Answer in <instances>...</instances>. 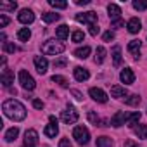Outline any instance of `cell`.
<instances>
[{"mask_svg": "<svg viewBox=\"0 0 147 147\" xmlns=\"http://www.w3.org/2000/svg\"><path fill=\"white\" fill-rule=\"evenodd\" d=\"M119 80L125 83V85H131L135 82V75H133V71L130 67H125L121 73H119Z\"/></svg>", "mask_w": 147, "mask_h": 147, "instance_id": "obj_14", "label": "cell"}, {"mask_svg": "<svg viewBox=\"0 0 147 147\" xmlns=\"http://www.w3.org/2000/svg\"><path fill=\"white\" fill-rule=\"evenodd\" d=\"M36 145H38L36 130H26V133H24V147H36Z\"/></svg>", "mask_w": 147, "mask_h": 147, "instance_id": "obj_11", "label": "cell"}, {"mask_svg": "<svg viewBox=\"0 0 147 147\" xmlns=\"http://www.w3.org/2000/svg\"><path fill=\"white\" fill-rule=\"evenodd\" d=\"M49 125L45 126V130H43V133L49 137V138H55V135L59 133V126H57V118L55 116H50L49 118Z\"/></svg>", "mask_w": 147, "mask_h": 147, "instance_id": "obj_7", "label": "cell"}, {"mask_svg": "<svg viewBox=\"0 0 147 147\" xmlns=\"http://www.w3.org/2000/svg\"><path fill=\"white\" fill-rule=\"evenodd\" d=\"M2 111L12 121H23L26 118V107L19 100H16V99H7L2 104Z\"/></svg>", "mask_w": 147, "mask_h": 147, "instance_id": "obj_1", "label": "cell"}, {"mask_svg": "<svg viewBox=\"0 0 147 147\" xmlns=\"http://www.w3.org/2000/svg\"><path fill=\"white\" fill-rule=\"evenodd\" d=\"M78 118H80V114H78V111L73 107V106H67V107L62 111V114H61V121H62L64 125H73V123H76Z\"/></svg>", "mask_w": 147, "mask_h": 147, "instance_id": "obj_4", "label": "cell"}, {"mask_svg": "<svg viewBox=\"0 0 147 147\" xmlns=\"http://www.w3.org/2000/svg\"><path fill=\"white\" fill-rule=\"evenodd\" d=\"M102 40H104V42H111V40H114V31H111V30L106 31V33L102 35Z\"/></svg>", "mask_w": 147, "mask_h": 147, "instance_id": "obj_40", "label": "cell"}, {"mask_svg": "<svg viewBox=\"0 0 147 147\" xmlns=\"http://www.w3.org/2000/svg\"><path fill=\"white\" fill-rule=\"evenodd\" d=\"M64 66H67V59H66V57H59V59L54 61V67H55V69H57V67H64Z\"/></svg>", "mask_w": 147, "mask_h": 147, "instance_id": "obj_38", "label": "cell"}, {"mask_svg": "<svg viewBox=\"0 0 147 147\" xmlns=\"http://www.w3.org/2000/svg\"><path fill=\"white\" fill-rule=\"evenodd\" d=\"M88 31H90L92 36H97V35L100 33V28H99L97 24H92V26H88Z\"/></svg>", "mask_w": 147, "mask_h": 147, "instance_id": "obj_39", "label": "cell"}, {"mask_svg": "<svg viewBox=\"0 0 147 147\" xmlns=\"http://www.w3.org/2000/svg\"><path fill=\"white\" fill-rule=\"evenodd\" d=\"M107 12H109L111 23H113V21H118L119 16H121V9H119V5H116V4H109V5H107Z\"/></svg>", "mask_w": 147, "mask_h": 147, "instance_id": "obj_19", "label": "cell"}, {"mask_svg": "<svg viewBox=\"0 0 147 147\" xmlns=\"http://www.w3.org/2000/svg\"><path fill=\"white\" fill-rule=\"evenodd\" d=\"M75 4H76V5H88L90 0H75Z\"/></svg>", "mask_w": 147, "mask_h": 147, "instance_id": "obj_45", "label": "cell"}, {"mask_svg": "<svg viewBox=\"0 0 147 147\" xmlns=\"http://www.w3.org/2000/svg\"><path fill=\"white\" fill-rule=\"evenodd\" d=\"M126 104H128V106H131V107H137V106L140 104V95H128Z\"/></svg>", "mask_w": 147, "mask_h": 147, "instance_id": "obj_33", "label": "cell"}, {"mask_svg": "<svg viewBox=\"0 0 147 147\" xmlns=\"http://www.w3.org/2000/svg\"><path fill=\"white\" fill-rule=\"evenodd\" d=\"M30 38H31L30 28H21V30L18 31V40H19V42H28Z\"/></svg>", "mask_w": 147, "mask_h": 147, "instance_id": "obj_26", "label": "cell"}, {"mask_svg": "<svg viewBox=\"0 0 147 147\" xmlns=\"http://www.w3.org/2000/svg\"><path fill=\"white\" fill-rule=\"evenodd\" d=\"M9 24V18L5 14H0V28H5Z\"/></svg>", "mask_w": 147, "mask_h": 147, "instance_id": "obj_41", "label": "cell"}, {"mask_svg": "<svg viewBox=\"0 0 147 147\" xmlns=\"http://www.w3.org/2000/svg\"><path fill=\"white\" fill-rule=\"evenodd\" d=\"M125 147H140V145L135 144V142H131V140H126V142H125Z\"/></svg>", "mask_w": 147, "mask_h": 147, "instance_id": "obj_46", "label": "cell"}, {"mask_svg": "<svg viewBox=\"0 0 147 147\" xmlns=\"http://www.w3.org/2000/svg\"><path fill=\"white\" fill-rule=\"evenodd\" d=\"M95 145H97V147H113V145H114V142H113V138H111V137H97Z\"/></svg>", "mask_w": 147, "mask_h": 147, "instance_id": "obj_21", "label": "cell"}, {"mask_svg": "<svg viewBox=\"0 0 147 147\" xmlns=\"http://www.w3.org/2000/svg\"><path fill=\"white\" fill-rule=\"evenodd\" d=\"M19 83H21V87L24 88V90H35V87H36V83H35V80H33V76L30 75L28 71H24V69H21L19 71Z\"/></svg>", "mask_w": 147, "mask_h": 147, "instance_id": "obj_5", "label": "cell"}, {"mask_svg": "<svg viewBox=\"0 0 147 147\" xmlns=\"http://www.w3.org/2000/svg\"><path fill=\"white\" fill-rule=\"evenodd\" d=\"M88 55H90V47H80L75 50V57L78 59H87Z\"/></svg>", "mask_w": 147, "mask_h": 147, "instance_id": "obj_29", "label": "cell"}, {"mask_svg": "<svg viewBox=\"0 0 147 147\" xmlns=\"http://www.w3.org/2000/svg\"><path fill=\"white\" fill-rule=\"evenodd\" d=\"M104 59H106V49L100 45V47H97V50H95V64H102Z\"/></svg>", "mask_w": 147, "mask_h": 147, "instance_id": "obj_30", "label": "cell"}, {"mask_svg": "<svg viewBox=\"0 0 147 147\" xmlns=\"http://www.w3.org/2000/svg\"><path fill=\"white\" fill-rule=\"evenodd\" d=\"M71 92H73V95H75V97H76L78 100H82V99H83V97H82V94H80L78 90H71Z\"/></svg>", "mask_w": 147, "mask_h": 147, "instance_id": "obj_47", "label": "cell"}, {"mask_svg": "<svg viewBox=\"0 0 147 147\" xmlns=\"http://www.w3.org/2000/svg\"><path fill=\"white\" fill-rule=\"evenodd\" d=\"M18 9L16 2H0V12H14Z\"/></svg>", "mask_w": 147, "mask_h": 147, "instance_id": "obj_22", "label": "cell"}, {"mask_svg": "<svg viewBox=\"0 0 147 147\" xmlns=\"http://www.w3.org/2000/svg\"><path fill=\"white\" fill-rule=\"evenodd\" d=\"M111 97L114 99H123V97H128V90L121 85H113L111 87Z\"/></svg>", "mask_w": 147, "mask_h": 147, "instance_id": "obj_17", "label": "cell"}, {"mask_svg": "<svg viewBox=\"0 0 147 147\" xmlns=\"http://www.w3.org/2000/svg\"><path fill=\"white\" fill-rule=\"evenodd\" d=\"M121 59H123V57H121V47H118V45H116V47L113 49V62H114V66H116V67H118V66H121Z\"/></svg>", "mask_w": 147, "mask_h": 147, "instance_id": "obj_27", "label": "cell"}, {"mask_svg": "<svg viewBox=\"0 0 147 147\" xmlns=\"http://www.w3.org/2000/svg\"><path fill=\"white\" fill-rule=\"evenodd\" d=\"M133 9L135 11H145L147 9V0H133Z\"/></svg>", "mask_w": 147, "mask_h": 147, "instance_id": "obj_31", "label": "cell"}, {"mask_svg": "<svg viewBox=\"0 0 147 147\" xmlns=\"http://www.w3.org/2000/svg\"><path fill=\"white\" fill-rule=\"evenodd\" d=\"M0 82H2V85H4L5 88H11V85L14 83V73H12V71H9L7 67H4V71H2V78H0Z\"/></svg>", "mask_w": 147, "mask_h": 147, "instance_id": "obj_13", "label": "cell"}, {"mask_svg": "<svg viewBox=\"0 0 147 147\" xmlns=\"http://www.w3.org/2000/svg\"><path fill=\"white\" fill-rule=\"evenodd\" d=\"M73 138H75L80 145H87L88 142H90V131H88V128H85V126H75V130H73Z\"/></svg>", "mask_w": 147, "mask_h": 147, "instance_id": "obj_3", "label": "cell"}, {"mask_svg": "<svg viewBox=\"0 0 147 147\" xmlns=\"http://www.w3.org/2000/svg\"><path fill=\"white\" fill-rule=\"evenodd\" d=\"M33 64H35V67H36V71L40 73V75H45V73H47L49 61H47V57H45V55H35Z\"/></svg>", "mask_w": 147, "mask_h": 147, "instance_id": "obj_9", "label": "cell"}, {"mask_svg": "<svg viewBox=\"0 0 147 147\" xmlns=\"http://www.w3.org/2000/svg\"><path fill=\"white\" fill-rule=\"evenodd\" d=\"M87 116H88V119H90V121H92V123H94L95 126H100V121H102V119H100V118H99V116H97L95 113H92V111H90V113H88Z\"/></svg>", "mask_w": 147, "mask_h": 147, "instance_id": "obj_36", "label": "cell"}, {"mask_svg": "<svg viewBox=\"0 0 147 147\" xmlns=\"http://www.w3.org/2000/svg\"><path fill=\"white\" fill-rule=\"evenodd\" d=\"M76 21H78V23H85V24H88V26L97 24V12L88 11V12H83V14H76Z\"/></svg>", "mask_w": 147, "mask_h": 147, "instance_id": "obj_6", "label": "cell"}, {"mask_svg": "<svg viewBox=\"0 0 147 147\" xmlns=\"http://www.w3.org/2000/svg\"><path fill=\"white\" fill-rule=\"evenodd\" d=\"M73 75H75V78H76L78 82H87V80L90 78L88 69H85V67H82V66H76L75 69H73Z\"/></svg>", "mask_w": 147, "mask_h": 147, "instance_id": "obj_15", "label": "cell"}, {"mask_svg": "<svg viewBox=\"0 0 147 147\" xmlns=\"http://www.w3.org/2000/svg\"><path fill=\"white\" fill-rule=\"evenodd\" d=\"M88 95L95 100V102H100V104H104V102H107V94L102 90V88H97V87H92L90 90H88Z\"/></svg>", "mask_w": 147, "mask_h": 147, "instance_id": "obj_8", "label": "cell"}, {"mask_svg": "<svg viewBox=\"0 0 147 147\" xmlns=\"http://www.w3.org/2000/svg\"><path fill=\"white\" fill-rule=\"evenodd\" d=\"M18 19H19V23H23V24H31V23L35 21V14H33L31 9H23V11L19 12Z\"/></svg>", "mask_w": 147, "mask_h": 147, "instance_id": "obj_12", "label": "cell"}, {"mask_svg": "<svg viewBox=\"0 0 147 147\" xmlns=\"http://www.w3.org/2000/svg\"><path fill=\"white\" fill-rule=\"evenodd\" d=\"M140 45H142L140 40H131V42L128 43V52L133 55L135 61H138V57H140Z\"/></svg>", "mask_w": 147, "mask_h": 147, "instance_id": "obj_16", "label": "cell"}, {"mask_svg": "<svg viewBox=\"0 0 147 147\" xmlns=\"http://www.w3.org/2000/svg\"><path fill=\"white\" fill-rule=\"evenodd\" d=\"M64 50H66L64 43L55 42V40H47V42H43V45H42V54H43V55H59V54H62Z\"/></svg>", "mask_w": 147, "mask_h": 147, "instance_id": "obj_2", "label": "cell"}, {"mask_svg": "<svg viewBox=\"0 0 147 147\" xmlns=\"http://www.w3.org/2000/svg\"><path fill=\"white\" fill-rule=\"evenodd\" d=\"M49 4H50L54 9H66V7H67L66 2H59V0H49Z\"/></svg>", "mask_w": 147, "mask_h": 147, "instance_id": "obj_35", "label": "cell"}, {"mask_svg": "<svg viewBox=\"0 0 147 147\" xmlns=\"http://www.w3.org/2000/svg\"><path fill=\"white\" fill-rule=\"evenodd\" d=\"M55 36H57L59 40H66V38L69 36V28H67L66 24H61V26L55 30Z\"/></svg>", "mask_w": 147, "mask_h": 147, "instance_id": "obj_24", "label": "cell"}, {"mask_svg": "<svg viewBox=\"0 0 147 147\" xmlns=\"http://www.w3.org/2000/svg\"><path fill=\"white\" fill-rule=\"evenodd\" d=\"M126 28H128V31H130L131 35H137V33L142 30V23H140V19H137V18H131V19L126 23Z\"/></svg>", "mask_w": 147, "mask_h": 147, "instance_id": "obj_18", "label": "cell"}, {"mask_svg": "<svg viewBox=\"0 0 147 147\" xmlns=\"http://www.w3.org/2000/svg\"><path fill=\"white\" fill-rule=\"evenodd\" d=\"M59 18H61V16H59L57 12H43V14H42V19H43V23H47V24L59 21Z\"/></svg>", "mask_w": 147, "mask_h": 147, "instance_id": "obj_23", "label": "cell"}, {"mask_svg": "<svg viewBox=\"0 0 147 147\" xmlns=\"http://www.w3.org/2000/svg\"><path fill=\"white\" fill-rule=\"evenodd\" d=\"M133 133L138 137V138H147V125H137L133 128Z\"/></svg>", "mask_w": 147, "mask_h": 147, "instance_id": "obj_28", "label": "cell"}, {"mask_svg": "<svg viewBox=\"0 0 147 147\" xmlns=\"http://www.w3.org/2000/svg\"><path fill=\"white\" fill-rule=\"evenodd\" d=\"M33 107H36V109H43V102H42L40 99H33Z\"/></svg>", "mask_w": 147, "mask_h": 147, "instance_id": "obj_44", "label": "cell"}, {"mask_svg": "<svg viewBox=\"0 0 147 147\" xmlns=\"http://www.w3.org/2000/svg\"><path fill=\"white\" fill-rule=\"evenodd\" d=\"M18 135H19V128L18 126H12V128H9L7 131H5V142H14L16 138H18Z\"/></svg>", "mask_w": 147, "mask_h": 147, "instance_id": "obj_20", "label": "cell"}, {"mask_svg": "<svg viewBox=\"0 0 147 147\" xmlns=\"http://www.w3.org/2000/svg\"><path fill=\"white\" fill-rule=\"evenodd\" d=\"M52 82H54V83H57V85H61L62 88H66V87H67V80H66L64 76H61V75H54V76H52Z\"/></svg>", "mask_w": 147, "mask_h": 147, "instance_id": "obj_32", "label": "cell"}, {"mask_svg": "<svg viewBox=\"0 0 147 147\" xmlns=\"http://www.w3.org/2000/svg\"><path fill=\"white\" fill-rule=\"evenodd\" d=\"M111 26H113V28H123V26H125V21H123V19L113 21V23H111Z\"/></svg>", "mask_w": 147, "mask_h": 147, "instance_id": "obj_43", "label": "cell"}, {"mask_svg": "<svg viewBox=\"0 0 147 147\" xmlns=\"http://www.w3.org/2000/svg\"><path fill=\"white\" fill-rule=\"evenodd\" d=\"M71 40L75 42V43H80V42H83V40H85V33L78 30V31H75V33L71 35Z\"/></svg>", "mask_w": 147, "mask_h": 147, "instance_id": "obj_34", "label": "cell"}, {"mask_svg": "<svg viewBox=\"0 0 147 147\" xmlns=\"http://www.w3.org/2000/svg\"><path fill=\"white\" fill-rule=\"evenodd\" d=\"M59 147H73V144H71L69 138H61L59 140Z\"/></svg>", "mask_w": 147, "mask_h": 147, "instance_id": "obj_42", "label": "cell"}, {"mask_svg": "<svg viewBox=\"0 0 147 147\" xmlns=\"http://www.w3.org/2000/svg\"><path fill=\"white\" fill-rule=\"evenodd\" d=\"M140 116H142V114H140L138 111L131 113V114L128 116V121H126V125H128V126H131V128H135V126L138 125V121H140Z\"/></svg>", "mask_w": 147, "mask_h": 147, "instance_id": "obj_25", "label": "cell"}, {"mask_svg": "<svg viewBox=\"0 0 147 147\" xmlns=\"http://www.w3.org/2000/svg\"><path fill=\"white\" fill-rule=\"evenodd\" d=\"M128 113H125V111H118L113 118H111V125L114 126V128H119V126H123L126 121H128Z\"/></svg>", "mask_w": 147, "mask_h": 147, "instance_id": "obj_10", "label": "cell"}, {"mask_svg": "<svg viewBox=\"0 0 147 147\" xmlns=\"http://www.w3.org/2000/svg\"><path fill=\"white\" fill-rule=\"evenodd\" d=\"M4 52H7V54H14V52H18V47L14 45V43H4Z\"/></svg>", "mask_w": 147, "mask_h": 147, "instance_id": "obj_37", "label": "cell"}]
</instances>
